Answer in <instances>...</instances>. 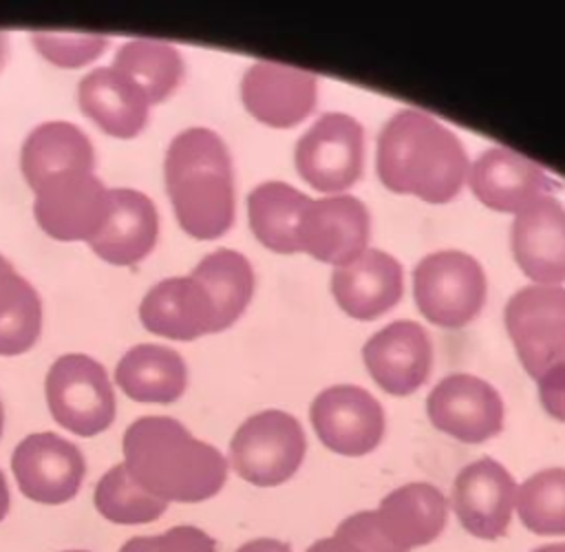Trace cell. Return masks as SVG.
Here are the masks:
<instances>
[{"mask_svg": "<svg viewBox=\"0 0 565 552\" xmlns=\"http://www.w3.org/2000/svg\"><path fill=\"white\" fill-rule=\"evenodd\" d=\"M121 448L135 484L166 503L212 499L227 479V459L221 450L168 415L135 420L124 433Z\"/></svg>", "mask_w": 565, "mask_h": 552, "instance_id": "cell-1", "label": "cell"}, {"mask_svg": "<svg viewBox=\"0 0 565 552\" xmlns=\"http://www.w3.org/2000/svg\"><path fill=\"white\" fill-rule=\"evenodd\" d=\"M384 188L426 203H448L468 179V155L459 137L433 115L404 108L388 117L375 152Z\"/></svg>", "mask_w": 565, "mask_h": 552, "instance_id": "cell-2", "label": "cell"}, {"mask_svg": "<svg viewBox=\"0 0 565 552\" xmlns=\"http://www.w3.org/2000/svg\"><path fill=\"white\" fill-rule=\"evenodd\" d=\"M179 225L199 241L223 236L234 223V172L225 141L210 128L179 132L163 161Z\"/></svg>", "mask_w": 565, "mask_h": 552, "instance_id": "cell-3", "label": "cell"}, {"mask_svg": "<svg viewBox=\"0 0 565 552\" xmlns=\"http://www.w3.org/2000/svg\"><path fill=\"white\" fill-rule=\"evenodd\" d=\"M486 294L488 280L481 263L461 250H439L415 265V305L437 327H466L481 311Z\"/></svg>", "mask_w": 565, "mask_h": 552, "instance_id": "cell-4", "label": "cell"}, {"mask_svg": "<svg viewBox=\"0 0 565 552\" xmlns=\"http://www.w3.org/2000/svg\"><path fill=\"white\" fill-rule=\"evenodd\" d=\"M307 453L300 422L280 408L249 415L230 442V464L236 475L254 486H280L296 475Z\"/></svg>", "mask_w": 565, "mask_h": 552, "instance_id": "cell-5", "label": "cell"}, {"mask_svg": "<svg viewBox=\"0 0 565 552\" xmlns=\"http://www.w3.org/2000/svg\"><path fill=\"white\" fill-rule=\"evenodd\" d=\"M46 404L66 431L93 437L115 420V393L106 369L86 353L60 355L46 373Z\"/></svg>", "mask_w": 565, "mask_h": 552, "instance_id": "cell-6", "label": "cell"}, {"mask_svg": "<svg viewBox=\"0 0 565 552\" xmlns=\"http://www.w3.org/2000/svg\"><path fill=\"white\" fill-rule=\"evenodd\" d=\"M503 318L516 355L534 380L565 364V287H521L510 296Z\"/></svg>", "mask_w": 565, "mask_h": 552, "instance_id": "cell-7", "label": "cell"}, {"mask_svg": "<svg viewBox=\"0 0 565 552\" xmlns=\"http://www.w3.org/2000/svg\"><path fill=\"white\" fill-rule=\"evenodd\" d=\"M294 163L309 188L344 192L362 174L364 128L351 115L324 113L296 141Z\"/></svg>", "mask_w": 565, "mask_h": 552, "instance_id": "cell-8", "label": "cell"}, {"mask_svg": "<svg viewBox=\"0 0 565 552\" xmlns=\"http://www.w3.org/2000/svg\"><path fill=\"white\" fill-rule=\"evenodd\" d=\"M309 417L318 439L344 457H362L375 450L386 428L380 400L358 384L322 389L311 402Z\"/></svg>", "mask_w": 565, "mask_h": 552, "instance_id": "cell-9", "label": "cell"}, {"mask_svg": "<svg viewBox=\"0 0 565 552\" xmlns=\"http://www.w3.org/2000/svg\"><path fill=\"white\" fill-rule=\"evenodd\" d=\"M430 424L463 442L481 444L503 428V400L499 391L472 373H450L441 378L426 397Z\"/></svg>", "mask_w": 565, "mask_h": 552, "instance_id": "cell-10", "label": "cell"}, {"mask_svg": "<svg viewBox=\"0 0 565 552\" xmlns=\"http://www.w3.org/2000/svg\"><path fill=\"white\" fill-rule=\"evenodd\" d=\"M38 225L57 241H90L108 210V188L93 172H62L33 188Z\"/></svg>", "mask_w": 565, "mask_h": 552, "instance_id": "cell-11", "label": "cell"}, {"mask_svg": "<svg viewBox=\"0 0 565 552\" xmlns=\"http://www.w3.org/2000/svg\"><path fill=\"white\" fill-rule=\"evenodd\" d=\"M11 470L26 499L60 506L79 492L86 461L75 444L44 431L26 435L13 448Z\"/></svg>", "mask_w": 565, "mask_h": 552, "instance_id": "cell-12", "label": "cell"}, {"mask_svg": "<svg viewBox=\"0 0 565 552\" xmlns=\"http://www.w3.org/2000/svg\"><path fill=\"white\" fill-rule=\"evenodd\" d=\"M516 481L492 457L463 466L452 484V510L461 528L483 541L505 537L516 503Z\"/></svg>", "mask_w": 565, "mask_h": 552, "instance_id": "cell-13", "label": "cell"}, {"mask_svg": "<svg viewBox=\"0 0 565 552\" xmlns=\"http://www.w3.org/2000/svg\"><path fill=\"white\" fill-rule=\"evenodd\" d=\"M369 236V210L353 194L311 199L298 227L300 252L335 267L358 258L366 250Z\"/></svg>", "mask_w": 565, "mask_h": 552, "instance_id": "cell-14", "label": "cell"}, {"mask_svg": "<svg viewBox=\"0 0 565 552\" xmlns=\"http://www.w3.org/2000/svg\"><path fill=\"white\" fill-rule=\"evenodd\" d=\"M241 99L254 119L271 128H291L316 108L318 77L296 66L256 60L243 75Z\"/></svg>", "mask_w": 565, "mask_h": 552, "instance_id": "cell-15", "label": "cell"}, {"mask_svg": "<svg viewBox=\"0 0 565 552\" xmlns=\"http://www.w3.org/2000/svg\"><path fill=\"white\" fill-rule=\"evenodd\" d=\"M472 194L490 210L519 214L530 203L552 197L558 183L532 159L503 146L483 150L468 170Z\"/></svg>", "mask_w": 565, "mask_h": 552, "instance_id": "cell-16", "label": "cell"}, {"mask_svg": "<svg viewBox=\"0 0 565 552\" xmlns=\"http://www.w3.org/2000/svg\"><path fill=\"white\" fill-rule=\"evenodd\" d=\"M371 378L391 395L417 391L433 367V342L415 320H393L375 331L362 347Z\"/></svg>", "mask_w": 565, "mask_h": 552, "instance_id": "cell-17", "label": "cell"}, {"mask_svg": "<svg viewBox=\"0 0 565 552\" xmlns=\"http://www.w3.org/2000/svg\"><path fill=\"white\" fill-rule=\"evenodd\" d=\"M512 254L519 269L534 285L565 280V208L554 197H543L514 214Z\"/></svg>", "mask_w": 565, "mask_h": 552, "instance_id": "cell-18", "label": "cell"}, {"mask_svg": "<svg viewBox=\"0 0 565 552\" xmlns=\"http://www.w3.org/2000/svg\"><path fill=\"white\" fill-rule=\"evenodd\" d=\"M331 291L351 318L375 320L395 307L404 294L402 263L384 250L366 247L358 258L333 269Z\"/></svg>", "mask_w": 565, "mask_h": 552, "instance_id": "cell-19", "label": "cell"}, {"mask_svg": "<svg viewBox=\"0 0 565 552\" xmlns=\"http://www.w3.org/2000/svg\"><path fill=\"white\" fill-rule=\"evenodd\" d=\"M159 216L154 203L132 188H108V210L97 234L88 241L93 252L113 265H137L157 243Z\"/></svg>", "mask_w": 565, "mask_h": 552, "instance_id": "cell-20", "label": "cell"}, {"mask_svg": "<svg viewBox=\"0 0 565 552\" xmlns=\"http://www.w3.org/2000/svg\"><path fill=\"white\" fill-rule=\"evenodd\" d=\"M139 320L150 333L170 340L216 333L214 302L194 276H172L152 285L139 305Z\"/></svg>", "mask_w": 565, "mask_h": 552, "instance_id": "cell-21", "label": "cell"}, {"mask_svg": "<svg viewBox=\"0 0 565 552\" xmlns=\"http://www.w3.org/2000/svg\"><path fill=\"white\" fill-rule=\"evenodd\" d=\"M382 534L402 552L433 543L446 528L448 501L426 481H411L391 490L373 510Z\"/></svg>", "mask_w": 565, "mask_h": 552, "instance_id": "cell-22", "label": "cell"}, {"mask_svg": "<svg viewBox=\"0 0 565 552\" xmlns=\"http://www.w3.org/2000/svg\"><path fill=\"white\" fill-rule=\"evenodd\" d=\"M77 99L84 110L106 135L130 139L148 121L146 93L115 66H99L79 79Z\"/></svg>", "mask_w": 565, "mask_h": 552, "instance_id": "cell-23", "label": "cell"}, {"mask_svg": "<svg viewBox=\"0 0 565 552\" xmlns=\"http://www.w3.org/2000/svg\"><path fill=\"white\" fill-rule=\"evenodd\" d=\"M22 174L33 190L62 172H93L95 152L88 135L68 121H44L22 144Z\"/></svg>", "mask_w": 565, "mask_h": 552, "instance_id": "cell-24", "label": "cell"}, {"mask_svg": "<svg viewBox=\"0 0 565 552\" xmlns=\"http://www.w3.org/2000/svg\"><path fill=\"white\" fill-rule=\"evenodd\" d=\"M115 382L130 400L170 404L183 395L188 369L185 360L174 349L137 344L117 362Z\"/></svg>", "mask_w": 565, "mask_h": 552, "instance_id": "cell-25", "label": "cell"}, {"mask_svg": "<svg viewBox=\"0 0 565 552\" xmlns=\"http://www.w3.org/2000/svg\"><path fill=\"white\" fill-rule=\"evenodd\" d=\"M309 197L285 181H265L247 197V216L254 236L271 252L296 254L298 227Z\"/></svg>", "mask_w": 565, "mask_h": 552, "instance_id": "cell-26", "label": "cell"}, {"mask_svg": "<svg viewBox=\"0 0 565 552\" xmlns=\"http://www.w3.org/2000/svg\"><path fill=\"white\" fill-rule=\"evenodd\" d=\"M210 294L216 311V331L234 325L247 309L254 294L252 263L236 250H214L205 254L192 274Z\"/></svg>", "mask_w": 565, "mask_h": 552, "instance_id": "cell-27", "label": "cell"}, {"mask_svg": "<svg viewBox=\"0 0 565 552\" xmlns=\"http://www.w3.org/2000/svg\"><path fill=\"white\" fill-rule=\"evenodd\" d=\"M113 66L146 93L150 106L168 99L183 79V57L163 40L139 38L124 42L115 53Z\"/></svg>", "mask_w": 565, "mask_h": 552, "instance_id": "cell-28", "label": "cell"}, {"mask_svg": "<svg viewBox=\"0 0 565 552\" xmlns=\"http://www.w3.org/2000/svg\"><path fill=\"white\" fill-rule=\"evenodd\" d=\"M42 327V302L33 285L0 256V355L29 351Z\"/></svg>", "mask_w": 565, "mask_h": 552, "instance_id": "cell-29", "label": "cell"}, {"mask_svg": "<svg viewBox=\"0 0 565 552\" xmlns=\"http://www.w3.org/2000/svg\"><path fill=\"white\" fill-rule=\"evenodd\" d=\"M93 501L106 521L119 526L150 523L168 510L166 501L152 497L135 484L124 464H115L99 477Z\"/></svg>", "mask_w": 565, "mask_h": 552, "instance_id": "cell-30", "label": "cell"}, {"mask_svg": "<svg viewBox=\"0 0 565 552\" xmlns=\"http://www.w3.org/2000/svg\"><path fill=\"white\" fill-rule=\"evenodd\" d=\"M521 523L541 537H565V468H545L516 488Z\"/></svg>", "mask_w": 565, "mask_h": 552, "instance_id": "cell-31", "label": "cell"}, {"mask_svg": "<svg viewBox=\"0 0 565 552\" xmlns=\"http://www.w3.org/2000/svg\"><path fill=\"white\" fill-rule=\"evenodd\" d=\"M31 42L51 64L62 68H79L97 60L108 46V38L97 33L60 31H35L31 33Z\"/></svg>", "mask_w": 565, "mask_h": 552, "instance_id": "cell-32", "label": "cell"}, {"mask_svg": "<svg viewBox=\"0 0 565 552\" xmlns=\"http://www.w3.org/2000/svg\"><path fill=\"white\" fill-rule=\"evenodd\" d=\"M117 552H216V541L205 530L181 523L161 534L130 537Z\"/></svg>", "mask_w": 565, "mask_h": 552, "instance_id": "cell-33", "label": "cell"}, {"mask_svg": "<svg viewBox=\"0 0 565 552\" xmlns=\"http://www.w3.org/2000/svg\"><path fill=\"white\" fill-rule=\"evenodd\" d=\"M335 534L351 539L353 543H358L364 552H402L399 548H395L380 530L377 521H375V512L373 510H362V512H353L351 517H347L344 521L338 523Z\"/></svg>", "mask_w": 565, "mask_h": 552, "instance_id": "cell-34", "label": "cell"}, {"mask_svg": "<svg viewBox=\"0 0 565 552\" xmlns=\"http://www.w3.org/2000/svg\"><path fill=\"white\" fill-rule=\"evenodd\" d=\"M539 397L547 415L565 422V364H558L543 373L539 380Z\"/></svg>", "mask_w": 565, "mask_h": 552, "instance_id": "cell-35", "label": "cell"}, {"mask_svg": "<svg viewBox=\"0 0 565 552\" xmlns=\"http://www.w3.org/2000/svg\"><path fill=\"white\" fill-rule=\"evenodd\" d=\"M305 552H364V550L358 543H353L351 539H344L333 532V537L313 541Z\"/></svg>", "mask_w": 565, "mask_h": 552, "instance_id": "cell-36", "label": "cell"}, {"mask_svg": "<svg viewBox=\"0 0 565 552\" xmlns=\"http://www.w3.org/2000/svg\"><path fill=\"white\" fill-rule=\"evenodd\" d=\"M234 552H294L289 543L278 539H252L236 548Z\"/></svg>", "mask_w": 565, "mask_h": 552, "instance_id": "cell-37", "label": "cell"}, {"mask_svg": "<svg viewBox=\"0 0 565 552\" xmlns=\"http://www.w3.org/2000/svg\"><path fill=\"white\" fill-rule=\"evenodd\" d=\"M9 506H11V495H9L7 477H4V473L0 470V521L7 517V512H9Z\"/></svg>", "mask_w": 565, "mask_h": 552, "instance_id": "cell-38", "label": "cell"}, {"mask_svg": "<svg viewBox=\"0 0 565 552\" xmlns=\"http://www.w3.org/2000/svg\"><path fill=\"white\" fill-rule=\"evenodd\" d=\"M532 552H565V543H547V545L534 548Z\"/></svg>", "mask_w": 565, "mask_h": 552, "instance_id": "cell-39", "label": "cell"}, {"mask_svg": "<svg viewBox=\"0 0 565 552\" xmlns=\"http://www.w3.org/2000/svg\"><path fill=\"white\" fill-rule=\"evenodd\" d=\"M4 53H7V33L0 31V66L4 62Z\"/></svg>", "mask_w": 565, "mask_h": 552, "instance_id": "cell-40", "label": "cell"}, {"mask_svg": "<svg viewBox=\"0 0 565 552\" xmlns=\"http://www.w3.org/2000/svg\"><path fill=\"white\" fill-rule=\"evenodd\" d=\"M2 428H4V408H2V402H0V437H2Z\"/></svg>", "mask_w": 565, "mask_h": 552, "instance_id": "cell-41", "label": "cell"}, {"mask_svg": "<svg viewBox=\"0 0 565 552\" xmlns=\"http://www.w3.org/2000/svg\"><path fill=\"white\" fill-rule=\"evenodd\" d=\"M62 552H90V550H62Z\"/></svg>", "mask_w": 565, "mask_h": 552, "instance_id": "cell-42", "label": "cell"}]
</instances>
